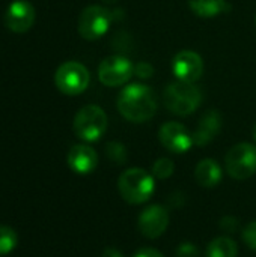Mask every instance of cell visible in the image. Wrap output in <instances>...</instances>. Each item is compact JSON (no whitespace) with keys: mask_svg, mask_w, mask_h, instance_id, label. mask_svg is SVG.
Segmentation results:
<instances>
[{"mask_svg":"<svg viewBox=\"0 0 256 257\" xmlns=\"http://www.w3.org/2000/svg\"><path fill=\"white\" fill-rule=\"evenodd\" d=\"M133 257H164V254L152 247H143V248H139Z\"/></svg>","mask_w":256,"mask_h":257,"instance_id":"obj_25","label":"cell"},{"mask_svg":"<svg viewBox=\"0 0 256 257\" xmlns=\"http://www.w3.org/2000/svg\"><path fill=\"white\" fill-rule=\"evenodd\" d=\"M252 137H253V140L256 142V123L253 125V130H252Z\"/></svg>","mask_w":256,"mask_h":257,"instance_id":"obj_28","label":"cell"},{"mask_svg":"<svg viewBox=\"0 0 256 257\" xmlns=\"http://www.w3.org/2000/svg\"><path fill=\"white\" fill-rule=\"evenodd\" d=\"M18 244V235L8 226H0V256L11 253Z\"/></svg>","mask_w":256,"mask_h":257,"instance_id":"obj_18","label":"cell"},{"mask_svg":"<svg viewBox=\"0 0 256 257\" xmlns=\"http://www.w3.org/2000/svg\"><path fill=\"white\" fill-rule=\"evenodd\" d=\"M177 257H199V250L192 242H181L177 248Z\"/></svg>","mask_w":256,"mask_h":257,"instance_id":"obj_22","label":"cell"},{"mask_svg":"<svg viewBox=\"0 0 256 257\" xmlns=\"http://www.w3.org/2000/svg\"><path fill=\"white\" fill-rule=\"evenodd\" d=\"M113 20V12L104 6L91 5L78 17V33L86 41H97L107 33Z\"/></svg>","mask_w":256,"mask_h":257,"instance_id":"obj_7","label":"cell"},{"mask_svg":"<svg viewBox=\"0 0 256 257\" xmlns=\"http://www.w3.org/2000/svg\"><path fill=\"white\" fill-rule=\"evenodd\" d=\"M139 230L149 239L160 238L169 226V211L161 205H151L143 209L137 220Z\"/></svg>","mask_w":256,"mask_h":257,"instance_id":"obj_11","label":"cell"},{"mask_svg":"<svg viewBox=\"0 0 256 257\" xmlns=\"http://www.w3.org/2000/svg\"><path fill=\"white\" fill-rule=\"evenodd\" d=\"M68 166L78 175H88L98 166V155L89 145H74L68 152Z\"/></svg>","mask_w":256,"mask_h":257,"instance_id":"obj_13","label":"cell"},{"mask_svg":"<svg viewBox=\"0 0 256 257\" xmlns=\"http://www.w3.org/2000/svg\"><path fill=\"white\" fill-rule=\"evenodd\" d=\"M195 179L204 188H214L222 181V167L213 158H205L195 169Z\"/></svg>","mask_w":256,"mask_h":257,"instance_id":"obj_15","label":"cell"},{"mask_svg":"<svg viewBox=\"0 0 256 257\" xmlns=\"http://www.w3.org/2000/svg\"><path fill=\"white\" fill-rule=\"evenodd\" d=\"M255 26H256V17H255Z\"/></svg>","mask_w":256,"mask_h":257,"instance_id":"obj_30","label":"cell"},{"mask_svg":"<svg viewBox=\"0 0 256 257\" xmlns=\"http://www.w3.org/2000/svg\"><path fill=\"white\" fill-rule=\"evenodd\" d=\"M170 68L180 81L196 83L204 74V60L198 53L192 50H183L174 56Z\"/></svg>","mask_w":256,"mask_h":257,"instance_id":"obj_10","label":"cell"},{"mask_svg":"<svg viewBox=\"0 0 256 257\" xmlns=\"http://www.w3.org/2000/svg\"><path fill=\"white\" fill-rule=\"evenodd\" d=\"M243 241H244V244L250 250H255L256 251V221L249 223L244 227V230H243Z\"/></svg>","mask_w":256,"mask_h":257,"instance_id":"obj_21","label":"cell"},{"mask_svg":"<svg viewBox=\"0 0 256 257\" xmlns=\"http://www.w3.org/2000/svg\"><path fill=\"white\" fill-rule=\"evenodd\" d=\"M89 71L84 65H81L80 62H65L62 63L56 74H54V83L56 87L68 96H75L83 93L88 86H89Z\"/></svg>","mask_w":256,"mask_h":257,"instance_id":"obj_5","label":"cell"},{"mask_svg":"<svg viewBox=\"0 0 256 257\" xmlns=\"http://www.w3.org/2000/svg\"><path fill=\"white\" fill-rule=\"evenodd\" d=\"M222 130V114L217 110H208L201 117L196 131L193 133V142L202 148L210 145Z\"/></svg>","mask_w":256,"mask_h":257,"instance_id":"obj_14","label":"cell"},{"mask_svg":"<svg viewBox=\"0 0 256 257\" xmlns=\"http://www.w3.org/2000/svg\"><path fill=\"white\" fill-rule=\"evenodd\" d=\"M238 245L231 236H217L207 247V257H237Z\"/></svg>","mask_w":256,"mask_h":257,"instance_id":"obj_17","label":"cell"},{"mask_svg":"<svg viewBox=\"0 0 256 257\" xmlns=\"http://www.w3.org/2000/svg\"><path fill=\"white\" fill-rule=\"evenodd\" d=\"M134 75V65L124 56H109L98 66V78L104 86L116 87L127 84Z\"/></svg>","mask_w":256,"mask_h":257,"instance_id":"obj_8","label":"cell"},{"mask_svg":"<svg viewBox=\"0 0 256 257\" xmlns=\"http://www.w3.org/2000/svg\"><path fill=\"white\" fill-rule=\"evenodd\" d=\"M103 257H124V254L118 248H115V247H107L103 251Z\"/></svg>","mask_w":256,"mask_h":257,"instance_id":"obj_27","label":"cell"},{"mask_svg":"<svg viewBox=\"0 0 256 257\" xmlns=\"http://www.w3.org/2000/svg\"><path fill=\"white\" fill-rule=\"evenodd\" d=\"M175 166L170 158H158L152 166V176L155 179H167L174 175Z\"/></svg>","mask_w":256,"mask_h":257,"instance_id":"obj_20","label":"cell"},{"mask_svg":"<svg viewBox=\"0 0 256 257\" xmlns=\"http://www.w3.org/2000/svg\"><path fill=\"white\" fill-rule=\"evenodd\" d=\"M192 12L202 18H213L231 9L226 0H189Z\"/></svg>","mask_w":256,"mask_h":257,"instance_id":"obj_16","label":"cell"},{"mask_svg":"<svg viewBox=\"0 0 256 257\" xmlns=\"http://www.w3.org/2000/svg\"><path fill=\"white\" fill-rule=\"evenodd\" d=\"M106 155L115 164H125L128 160V152L125 145L119 142H110L106 145Z\"/></svg>","mask_w":256,"mask_h":257,"instance_id":"obj_19","label":"cell"},{"mask_svg":"<svg viewBox=\"0 0 256 257\" xmlns=\"http://www.w3.org/2000/svg\"><path fill=\"white\" fill-rule=\"evenodd\" d=\"M183 203H184V196H183V193H174V194L169 196V205H170V206L180 208Z\"/></svg>","mask_w":256,"mask_h":257,"instance_id":"obj_26","label":"cell"},{"mask_svg":"<svg viewBox=\"0 0 256 257\" xmlns=\"http://www.w3.org/2000/svg\"><path fill=\"white\" fill-rule=\"evenodd\" d=\"M107 114L100 105L89 104L80 108L74 117L72 130L78 139L86 143H92L100 140L107 131Z\"/></svg>","mask_w":256,"mask_h":257,"instance_id":"obj_4","label":"cell"},{"mask_svg":"<svg viewBox=\"0 0 256 257\" xmlns=\"http://www.w3.org/2000/svg\"><path fill=\"white\" fill-rule=\"evenodd\" d=\"M154 176L140 167L125 170L118 179V190L121 197L130 205H142L154 194Z\"/></svg>","mask_w":256,"mask_h":257,"instance_id":"obj_3","label":"cell"},{"mask_svg":"<svg viewBox=\"0 0 256 257\" xmlns=\"http://www.w3.org/2000/svg\"><path fill=\"white\" fill-rule=\"evenodd\" d=\"M134 74L140 78H149L154 74V68L146 62H140L134 66Z\"/></svg>","mask_w":256,"mask_h":257,"instance_id":"obj_24","label":"cell"},{"mask_svg":"<svg viewBox=\"0 0 256 257\" xmlns=\"http://www.w3.org/2000/svg\"><path fill=\"white\" fill-rule=\"evenodd\" d=\"M101 2H104V3H107V5H112V3H116L118 0H101Z\"/></svg>","mask_w":256,"mask_h":257,"instance_id":"obj_29","label":"cell"},{"mask_svg":"<svg viewBox=\"0 0 256 257\" xmlns=\"http://www.w3.org/2000/svg\"><path fill=\"white\" fill-rule=\"evenodd\" d=\"M118 110L124 119L134 123L151 120L157 113L154 90L143 83H131L122 87L118 96Z\"/></svg>","mask_w":256,"mask_h":257,"instance_id":"obj_1","label":"cell"},{"mask_svg":"<svg viewBox=\"0 0 256 257\" xmlns=\"http://www.w3.org/2000/svg\"><path fill=\"white\" fill-rule=\"evenodd\" d=\"M160 143L174 154H186L195 145L193 134L180 122H166L158 130Z\"/></svg>","mask_w":256,"mask_h":257,"instance_id":"obj_9","label":"cell"},{"mask_svg":"<svg viewBox=\"0 0 256 257\" xmlns=\"http://www.w3.org/2000/svg\"><path fill=\"white\" fill-rule=\"evenodd\" d=\"M35 23V8L27 0H14L5 14V24L14 33H26Z\"/></svg>","mask_w":256,"mask_h":257,"instance_id":"obj_12","label":"cell"},{"mask_svg":"<svg viewBox=\"0 0 256 257\" xmlns=\"http://www.w3.org/2000/svg\"><path fill=\"white\" fill-rule=\"evenodd\" d=\"M238 227H240V221L232 215H226L220 220V229L225 233H235Z\"/></svg>","mask_w":256,"mask_h":257,"instance_id":"obj_23","label":"cell"},{"mask_svg":"<svg viewBox=\"0 0 256 257\" xmlns=\"http://www.w3.org/2000/svg\"><path fill=\"white\" fill-rule=\"evenodd\" d=\"M226 172L231 178L244 181L256 173V146L252 143H238L232 146L225 157Z\"/></svg>","mask_w":256,"mask_h":257,"instance_id":"obj_6","label":"cell"},{"mask_svg":"<svg viewBox=\"0 0 256 257\" xmlns=\"http://www.w3.org/2000/svg\"><path fill=\"white\" fill-rule=\"evenodd\" d=\"M164 107L177 116H189L202 104V92L195 83L175 81L163 92Z\"/></svg>","mask_w":256,"mask_h":257,"instance_id":"obj_2","label":"cell"}]
</instances>
